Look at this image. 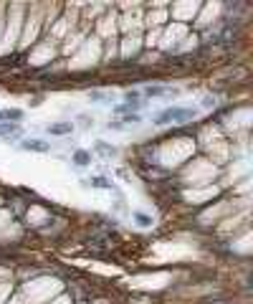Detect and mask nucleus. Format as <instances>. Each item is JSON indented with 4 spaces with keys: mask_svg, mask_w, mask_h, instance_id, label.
I'll use <instances>...</instances> for the list:
<instances>
[{
    "mask_svg": "<svg viewBox=\"0 0 253 304\" xmlns=\"http://www.w3.org/2000/svg\"><path fill=\"white\" fill-rule=\"evenodd\" d=\"M89 99H91V102H109V96H106V94H99V91H91Z\"/></svg>",
    "mask_w": 253,
    "mask_h": 304,
    "instance_id": "nucleus-10",
    "label": "nucleus"
},
{
    "mask_svg": "<svg viewBox=\"0 0 253 304\" xmlns=\"http://www.w3.org/2000/svg\"><path fill=\"white\" fill-rule=\"evenodd\" d=\"M21 132L23 130L18 125H13V122H0V137H3V140H18Z\"/></svg>",
    "mask_w": 253,
    "mask_h": 304,
    "instance_id": "nucleus-3",
    "label": "nucleus"
},
{
    "mask_svg": "<svg viewBox=\"0 0 253 304\" xmlns=\"http://www.w3.org/2000/svg\"><path fill=\"white\" fill-rule=\"evenodd\" d=\"M21 147L31 152H48V142L43 140H21Z\"/></svg>",
    "mask_w": 253,
    "mask_h": 304,
    "instance_id": "nucleus-5",
    "label": "nucleus"
},
{
    "mask_svg": "<svg viewBox=\"0 0 253 304\" xmlns=\"http://www.w3.org/2000/svg\"><path fill=\"white\" fill-rule=\"evenodd\" d=\"M203 104H205V107H213V104H215V99H213V96H205V99H203Z\"/></svg>",
    "mask_w": 253,
    "mask_h": 304,
    "instance_id": "nucleus-12",
    "label": "nucleus"
},
{
    "mask_svg": "<svg viewBox=\"0 0 253 304\" xmlns=\"http://www.w3.org/2000/svg\"><path fill=\"white\" fill-rule=\"evenodd\" d=\"M74 162H76V165H89V162H91V155L84 152V150H79V152L74 155Z\"/></svg>",
    "mask_w": 253,
    "mask_h": 304,
    "instance_id": "nucleus-7",
    "label": "nucleus"
},
{
    "mask_svg": "<svg viewBox=\"0 0 253 304\" xmlns=\"http://www.w3.org/2000/svg\"><path fill=\"white\" fill-rule=\"evenodd\" d=\"M0 122H3V109H0Z\"/></svg>",
    "mask_w": 253,
    "mask_h": 304,
    "instance_id": "nucleus-13",
    "label": "nucleus"
},
{
    "mask_svg": "<svg viewBox=\"0 0 253 304\" xmlns=\"http://www.w3.org/2000/svg\"><path fill=\"white\" fill-rule=\"evenodd\" d=\"M96 147H99V150H104V152H101L104 157H111V155L116 152V147H109V145H104V142H96Z\"/></svg>",
    "mask_w": 253,
    "mask_h": 304,
    "instance_id": "nucleus-8",
    "label": "nucleus"
},
{
    "mask_svg": "<svg viewBox=\"0 0 253 304\" xmlns=\"http://www.w3.org/2000/svg\"><path fill=\"white\" fill-rule=\"evenodd\" d=\"M198 117L195 107H167L155 117V125H170V122H190Z\"/></svg>",
    "mask_w": 253,
    "mask_h": 304,
    "instance_id": "nucleus-1",
    "label": "nucleus"
},
{
    "mask_svg": "<svg viewBox=\"0 0 253 304\" xmlns=\"http://www.w3.org/2000/svg\"><path fill=\"white\" fill-rule=\"evenodd\" d=\"M177 91L175 89H170V86H162V84H150V86H145V96H155V99H160V96H175Z\"/></svg>",
    "mask_w": 253,
    "mask_h": 304,
    "instance_id": "nucleus-2",
    "label": "nucleus"
},
{
    "mask_svg": "<svg viewBox=\"0 0 253 304\" xmlns=\"http://www.w3.org/2000/svg\"><path fill=\"white\" fill-rule=\"evenodd\" d=\"M140 119H142L140 114H126V117H124V122H140Z\"/></svg>",
    "mask_w": 253,
    "mask_h": 304,
    "instance_id": "nucleus-11",
    "label": "nucleus"
},
{
    "mask_svg": "<svg viewBox=\"0 0 253 304\" xmlns=\"http://www.w3.org/2000/svg\"><path fill=\"white\" fill-rule=\"evenodd\" d=\"M46 132H48V135H56V137H63V135L74 132V127L69 125V122H53V125L46 127Z\"/></svg>",
    "mask_w": 253,
    "mask_h": 304,
    "instance_id": "nucleus-4",
    "label": "nucleus"
},
{
    "mask_svg": "<svg viewBox=\"0 0 253 304\" xmlns=\"http://www.w3.org/2000/svg\"><path fill=\"white\" fill-rule=\"evenodd\" d=\"M23 112L21 109H3V122H21Z\"/></svg>",
    "mask_w": 253,
    "mask_h": 304,
    "instance_id": "nucleus-6",
    "label": "nucleus"
},
{
    "mask_svg": "<svg viewBox=\"0 0 253 304\" xmlns=\"http://www.w3.org/2000/svg\"><path fill=\"white\" fill-rule=\"evenodd\" d=\"M135 221H137L140 226H152V218H150V216H145V213H137V216H135Z\"/></svg>",
    "mask_w": 253,
    "mask_h": 304,
    "instance_id": "nucleus-9",
    "label": "nucleus"
}]
</instances>
